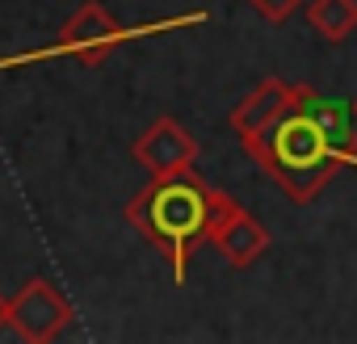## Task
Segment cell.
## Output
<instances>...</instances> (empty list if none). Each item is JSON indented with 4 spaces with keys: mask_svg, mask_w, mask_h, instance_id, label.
<instances>
[{
    "mask_svg": "<svg viewBox=\"0 0 357 344\" xmlns=\"http://www.w3.org/2000/svg\"><path fill=\"white\" fill-rule=\"evenodd\" d=\"M294 97H298V84H286V80H278V76L261 80V84L231 109V130H236L240 139L265 130L273 118H282V114L294 105Z\"/></svg>",
    "mask_w": 357,
    "mask_h": 344,
    "instance_id": "cell-6",
    "label": "cell"
},
{
    "mask_svg": "<svg viewBox=\"0 0 357 344\" xmlns=\"http://www.w3.org/2000/svg\"><path fill=\"white\" fill-rule=\"evenodd\" d=\"M307 93L311 88L298 84L294 105L282 118H273L265 130L244 139V151L257 159V168L265 177H273V185L298 206L315 202L340 168H357V151L340 147L324 130V122L307 105Z\"/></svg>",
    "mask_w": 357,
    "mask_h": 344,
    "instance_id": "cell-2",
    "label": "cell"
},
{
    "mask_svg": "<svg viewBox=\"0 0 357 344\" xmlns=\"http://www.w3.org/2000/svg\"><path fill=\"white\" fill-rule=\"evenodd\" d=\"M307 22L324 42H349L357 34V0H307Z\"/></svg>",
    "mask_w": 357,
    "mask_h": 344,
    "instance_id": "cell-8",
    "label": "cell"
},
{
    "mask_svg": "<svg viewBox=\"0 0 357 344\" xmlns=\"http://www.w3.org/2000/svg\"><path fill=\"white\" fill-rule=\"evenodd\" d=\"M231 206L236 198L211 189L194 168H181V172H164L143 194H135L126 206V223L147 244L160 248V256L172 265V281L185 286L194 248L211 240V231L223 223Z\"/></svg>",
    "mask_w": 357,
    "mask_h": 344,
    "instance_id": "cell-1",
    "label": "cell"
},
{
    "mask_svg": "<svg viewBox=\"0 0 357 344\" xmlns=\"http://www.w3.org/2000/svg\"><path fill=\"white\" fill-rule=\"evenodd\" d=\"M353 114H357V97H353Z\"/></svg>",
    "mask_w": 357,
    "mask_h": 344,
    "instance_id": "cell-11",
    "label": "cell"
},
{
    "mask_svg": "<svg viewBox=\"0 0 357 344\" xmlns=\"http://www.w3.org/2000/svg\"><path fill=\"white\" fill-rule=\"evenodd\" d=\"M9 327L30 344H47L72 327V302L51 281L34 277L9 298Z\"/></svg>",
    "mask_w": 357,
    "mask_h": 344,
    "instance_id": "cell-3",
    "label": "cell"
},
{
    "mask_svg": "<svg viewBox=\"0 0 357 344\" xmlns=\"http://www.w3.org/2000/svg\"><path fill=\"white\" fill-rule=\"evenodd\" d=\"M122 42V26L114 22V13L101 0H89L72 13V22L59 30V51L76 55L80 63H101L114 47Z\"/></svg>",
    "mask_w": 357,
    "mask_h": 344,
    "instance_id": "cell-4",
    "label": "cell"
},
{
    "mask_svg": "<svg viewBox=\"0 0 357 344\" xmlns=\"http://www.w3.org/2000/svg\"><path fill=\"white\" fill-rule=\"evenodd\" d=\"M135 159L151 172V177H164V172L194 168V159H198V143H194V134H190L181 122L155 118V122L135 139Z\"/></svg>",
    "mask_w": 357,
    "mask_h": 344,
    "instance_id": "cell-5",
    "label": "cell"
},
{
    "mask_svg": "<svg viewBox=\"0 0 357 344\" xmlns=\"http://www.w3.org/2000/svg\"><path fill=\"white\" fill-rule=\"evenodd\" d=\"M248 5L265 17V22H273V26H282L290 13H298L303 5H307V0H248Z\"/></svg>",
    "mask_w": 357,
    "mask_h": 344,
    "instance_id": "cell-9",
    "label": "cell"
},
{
    "mask_svg": "<svg viewBox=\"0 0 357 344\" xmlns=\"http://www.w3.org/2000/svg\"><path fill=\"white\" fill-rule=\"evenodd\" d=\"M211 244L227 256V265H236V269H248L265 248H269V231L236 202L227 214H223V223L211 231Z\"/></svg>",
    "mask_w": 357,
    "mask_h": 344,
    "instance_id": "cell-7",
    "label": "cell"
},
{
    "mask_svg": "<svg viewBox=\"0 0 357 344\" xmlns=\"http://www.w3.org/2000/svg\"><path fill=\"white\" fill-rule=\"evenodd\" d=\"M5 323H9V302L0 298V327H5Z\"/></svg>",
    "mask_w": 357,
    "mask_h": 344,
    "instance_id": "cell-10",
    "label": "cell"
}]
</instances>
